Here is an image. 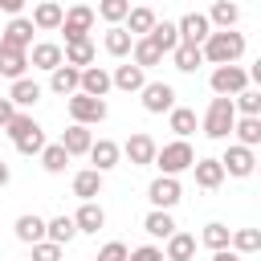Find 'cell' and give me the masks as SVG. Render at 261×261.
<instances>
[{
    "instance_id": "2",
    "label": "cell",
    "mask_w": 261,
    "mask_h": 261,
    "mask_svg": "<svg viewBox=\"0 0 261 261\" xmlns=\"http://www.w3.org/2000/svg\"><path fill=\"white\" fill-rule=\"evenodd\" d=\"M151 163L159 167V175H179V171H192L196 151H192L188 139H171V143L155 147V159H151Z\"/></svg>"
},
{
    "instance_id": "12",
    "label": "cell",
    "mask_w": 261,
    "mask_h": 261,
    "mask_svg": "<svg viewBox=\"0 0 261 261\" xmlns=\"http://www.w3.org/2000/svg\"><path fill=\"white\" fill-rule=\"evenodd\" d=\"M110 86H114V90H122V94H139V90L147 86V69H143V65H135V61H126V65H114V73H110Z\"/></svg>"
},
{
    "instance_id": "17",
    "label": "cell",
    "mask_w": 261,
    "mask_h": 261,
    "mask_svg": "<svg viewBox=\"0 0 261 261\" xmlns=\"http://www.w3.org/2000/svg\"><path fill=\"white\" fill-rule=\"evenodd\" d=\"M61 12H65V8H61L57 0H41V4L33 8L29 20H33L37 33H57V29H61Z\"/></svg>"
},
{
    "instance_id": "3",
    "label": "cell",
    "mask_w": 261,
    "mask_h": 261,
    "mask_svg": "<svg viewBox=\"0 0 261 261\" xmlns=\"http://www.w3.org/2000/svg\"><path fill=\"white\" fill-rule=\"evenodd\" d=\"M232 122H237L232 98H220V94H216V98L208 102V110H204V122H200L204 135H208V139H228V135H232Z\"/></svg>"
},
{
    "instance_id": "10",
    "label": "cell",
    "mask_w": 261,
    "mask_h": 261,
    "mask_svg": "<svg viewBox=\"0 0 261 261\" xmlns=\"http://www.w3.org/2000/svg\"><path fill=\"white\" fill-rule=\"evenodd\" d=\"M155 139L151 135H143V130H135L126 143H122V155L130 159V167H151V159H155Z\"/></svg>"
},
{
    "instance_id": "31",
    "label": "cell",
    "mask_w": 261,
    "mask_h": 261,
    "mask_svg": "<svg viewBox=\"0 0 261 261\" xmlns=\"http://www.w3.org/2000/svg\"><path fill=\"white\" fill-rule=\"evenodd\" d=\"M155 20H159V16H155L147 4H130V12H126V24H122V29H126L130 37H147Z\"/></svg>"
},
{
    "instance_id": "47",
    "label": "cell",
    "mask_w": 261,
    "mask_h": 261,
    "mask_svg": "<svg viewBox=\"0 0 261 261\" xmlns=\"http://www.w3.org/2000/svg\"><path fill=\"white\" fill-rule=\"evenodd\" d=\"M126 261H167V257H163V249H159V245H139V249H130V253H126Z\"/></svg>"
},
{
    "instance_id": "18",
    "label": "cell",
    "mask_w": 261,
    "mask_h": 261,
    "mask_svg": "<svg viewBox=\"0 0 261 261\" xmlns=\"http://www.w3.org/2000/svg\"><path fill=\"white\" fill-rule=\"evenodd\" d=\"M175 29H179V41H192V45H204V37L212 33V24H208L204 12H188V16H179Z\"/></svg>"
},
{
    "instance_id": "40",
    "label": "cell",
    "mask_w": 261,
    "mask_h": 261,
    "mask_svg": "<svg viewBox=\"0 0 261 261\" xmlns=\"http://www.w3.org/2000/svg\"><path fill=\"white\" fill-rule=\"evenodd\" d=\"M228 249H237L241 257H245V253H257V249H261V228H232Z\"/></svg>"
},
{
    "instance_id": "38",
    "label": "cell",
    "mask_w": 261,
    "mask_h": 261,
    "mask_svg": "<svg viewBox=\"0 0 261 261\" xmlns=\"http://www.w3.org/2000/svg\"><path fill=\"white\" fill-rule=\"evenodd\" d=\"M147 37H151V41H155V45H159L163 53H171V49L179 45V29H175V20H155Z\"/></svg>"
},
{
    "instance_id": "39",
    "label": "cell",
    "mask_w": 261,
    "mask_h": 261,
    "mask_svg": "<svg viewBox=\"0 0 261 261\" xmlns=\"http://www.w3.org/2000/svg\"><path fill=\"white\" fill-rule=\"evenodd\" d=\"M37 126H41V122H37L29 110H12V118L4 122V135L16 143V139H24V135H29V130H37Z\"/></svg>"
},
{
    "instance_id": "26",
    "label": "cell",
    "mask_w": 261,
    "mask_h": 261,
    "mask_svg": "<svg viewBox=\"0 0 261 261\" xmlns=\"http://www.w3.org/2000/svg\"><path fill=\"white\" fill-rule=\"evenodd\" d=\"M24 69H29V49H4L0 45V77L16 82V77H24Z\"/></svg>"
},
{
    "instance_id": "6",
    "label": "cell",
    "mask_w": 261,
    "mask_h": 261,
    "mask_svg": "<svg viewBox=\"0 0 261 261\" xmlns=\"http://www.w3.org/2000/svg\"><path fill=\"white\" fill-rule=\"evenodd\" d=\"M208 86H212V94H220V98H232V94H241L245 86H249V73L232 61V65H216L212 69V77H208Z\"/></svg>"
},
{
    "instance_id": "16",
    "label": "cell",
    "mask_w": 261,
    "mask_h": 261,
    "mask_svg": "<svg viewBox=\"0 0 261 261\" xmlns=\"http://www.w3.org/2000/svg\"><path fill=\"white\" fill-rule=\"evenodd\" d=\"M41 94H45L41 82H33V77H16L12 90H8V102H12L16 110H33V106L41 102Z\"/></svg>"
},
{
    "instance_id": "35",
    "label": "cell",
    "mask_w": 261,
    "mask_h": 261,
    "mask_svg": "<svg viewBox=\"0 0 261 261\" xmlns=\"http://www.w3.org/2000/svg\"><path fill=\"white\" fill-rule=\"evenodd\" d=\"M102 45H106V53H110V57H130L135 37H130L122 24H110V29H106V37H102Z\"/></svg>"
},
{
    "instance_id": "49",
    "label": "cell",
    "mask_w": 261,
    "mask_h": 261,
    "mask_svg": "<svg viewBox=\"0 0 261 261\" xmlns=\"http://www.w3.org/2000/svg\"><path fill=\"white\" fill-rule=\"evenodd\" d=\"M12 110H16V106H12V102H8V98H0V130H4V122H8V118H12Z\"/></svg>"
},
{
    "instance_id": "1",
    "label": "cell",
    "mask_w": 261,
    "mask_h": 261,
    "mask_svg": "<svg viewBox=\"0 0 261 261\" xmlns=\"http://www.w3.org/2000/svg\"><path fill=\"white\" fill-rule=\"evenodd\" d=\"M200 53H204L208 65H232V61L245 57V33H237V29H212L204 37Z\"/></svg>"
},
{
    "instance_id": "33",
    "label": "cell",
    "mask_w": 261,
    "mask_h": 261,
    "mask_svg": "<svg viewBox=\"0 0 261 261\" xmlns=\"http://www.w3.org/2000/svg\"><path fill=\"white\" fill-rule=\"evenodd\" d=\"M37 159H41V167H45V171H49V175H61V171H65V167H69V159H73V155H69V151H65V147H61V143H45V147H41V155H37Z\"/></svg>"
},
{
    "instance_id": "11",
    "label": "cell",
    "mask_w": 261,
    "mask_h": 261,
    "mask_svg": "<svg viewBox=\"0 0 261 261\" xmlns=\"http://www.w3.org/2000/svg\"><path fill=\"white\" fill-rule=\"evenodd\" d=\"M33 33H37V29H33L29 16H12V20L4 24V33H0V45H4V49H29V45H33Z\"/></svg>"
},
{
    "instance_id": "48",
    "label": "cell",
    "mask_w": 261,
    "mask_h": 261,
    "mask_svg": "<svg viewBox=\"0 0 261 261\" xmlns=\"http://www.w3.org/2000/svg\"><path fill=\"white\" fill-rule=\"evenodd\" d=\"M212 261H245V257H241L237 249H216V253H212Z\"/></svg>"
},
{
    "instance_id": "25",
    "label": "cell",
    "mask_w": 261,
    "mask_h": 261,
    "mask_svg": "<svg viewBox=\"0 0 261 261\" xmlns=\"http://www.w3.org/2000/svg\"><path fill=\"white\" fill-rule=\"evenodd\" d=\"M163 257H167V261H192V257H196V237L175 228V232L167 237V245H163Z\"/></svg>"
},
{
    "instance_id": "14",
    "label": "cell",
    "mask_w": 261,
    "mask_h": 261,
    "mask_svg": "<svg viewBox=\"0 0 261 261\" xmlns=\"http://www.w3.org/2000/svg\"><path fill=\"white\" fill-rule=\"evenodd\" d=\"M61 61H65V57H61V45H57V41H33V45H29V65H33V69H45V73H49V69H57Z\"/></svg>"
},
{
    "instance_id": "5",
    "label": "cell",
    "mask_w": 261,
    "mask_h": 261,
    "mask_svg": "<svg viewBox=\"0 0 261 261\" xmlns=\"http://www.w3.org/2000/svg\"><path fill=\"white\" fill-rule=\"evenodd\" d=\"M94 8L90 4H73V8H65L61 12V33H65V45L69 41H86L90 37V29H94Z\"/></svg>"
},
{
    "instance_id": "32",
    "label": "cell",
    "mask_w": 261,
    "mask_h": 261,
    "mask_svg": "<svg viewBox=\"0 0 261 261\" xmlns=\"http://www.w3.org/2000/svg\"><path fill=\"white\" fill-rule=\"evenodd\" d=\"M130 57H135V65H143V69H151V65H159L167 53L151 41V37H135V45H130Z\"/></svg>"
},
{
    "instance_id": "15",
    "label": "cell",
    "mask_w": 261,
    "mask_h": 261,
    "mask_svg": "<svg viewBox=\"0 0 261 261\" xmlns=\"http://www.w3.org/2000/svg\"><path fill=\"white\" fill-rule=\"evenodd\" d=\"M77 90L90 94V98H106V94L114 90V86H110V69H102V65H86L82 77H77Z\"/></svg>"
},
{
    "instance_id": "37",
    "label": "cell",
    "mask_w": 261,
    "mask_h": 261,
    "mask_svg": "<svg viewBox=\"0 0 261 261\" xmlns=\"http://www.w3.org/2000/svg\"><path fill=\"white\" fill-rule=\"evenodd\" d=\"M98 192H102V171L86 167V171L73 175V196H77V200H94Z\"/></svg>"
},
{
    "instance_id": "52",
    "label": "cell",
    "mask_w": 261,
    "mask_h": 261,
    "mask_svg": "<svg viewBox=\"0 0 261 261\" xmlns=\"http://www.w3.org/2000/svg\"><path fill=\"white\" fill-rule=\"evenodd\" d=\"M90 261H98V257H90Z\"/></svg>"
},
{
    "instance_id": "44",
    "label": "cell",
    "mask_w": 261,
    "mask_h": 261,
    "mask_svg": "<svg viewBox=\"0 0 261 261\" xmlns=\"http://www.w3.org/2000/svg\"><path fill=\"white\" fill-rule=\"evenodd\" d=\"M41 147H45V130H41V126L29 130L24 139H16V151H20V155H41Z\"/></svg>"
},
{
    "instance_id": "30",
    "label": "cell",
    "mask_w": 261,
    "mask_h": 261,
    "mask_svg": "<svg viewBox=\"0 0 261 261\" xmlns=\"http://www.w3.org/2000/svg\"><path fill=\"white\" fill-rule=\"evenodd\" d=\"M204 16H208V24H212V29H237V20H241V8H237L232 0H216V4H212Z\"/></svg>"
},
{
    "instance_id": "41",
    "label": "cell",
    "mask_w": 261,
    "mask_h": 261,
    "mask_svg": "<svg viewBox=\"0 0 261 261\" xmlns=\"http://www.w3.org/2000/svg\"><path fill=\"white\" fill-rule=\"evenodd\" d=\"M228 237H232V228L228 224H220V220H208L204 224V232H200V241L216 253V249H228Z\"/></svg>"
},
{
    "instance_id": "34",
    "label": "cell",
    "mask_w": 261,
    "mask_h": 261,
    "mask_svg": "<svg viewBox=\"0 0 261 261\" xmlns=\"http://www.w3.org/2000/svg\"><path fill=\"white\" fill-rule=\"evenodd\" d=\"M45 237H49L53 245H61V249H65V245L77 237V224H73V216H65V212H61V216L45 220Z\"/></svg>"
},
{
    "instance_id": "28",
    "label": "cell",
    "mask_w": 261,
    "mask_h": 261,
    "mask_svg": "<svg viewBox=\"0 0 261 261\" xmlns=\"http://www.w3.org/2000/svg\"><path fill=\"white\" fill-rule=\"evenodd\" d=\"M171 61H175V69H179V73H196V69L204 65V53H200V45L179 41V45L171 49Z\"/></svg>"
},
{
    "instance_id": "50",
    "label": "cell",
    "mask_w": 261,
    "mask_h": 261,
    "mask_svg": "<svg viewBox=\"0 0 261 261\" xmlns=\"http://www.w3.org/2000/svg\"><path fill=\"white\" fill-rule=\"evenodd\" d=\"M0 8H4L8 16H20V8H24V0H0Z\"/></svg>"
},
{
    "instance_id": "45",
    "label": "cell",
    "mask_w": 261,
    "mask_h": 261,
    "mask_svg": "<svg viewBox=\"0 0 261 261\" xmlns=\"http://www.w3.org/2000/svg\"><path fill=\"white\" fill-rule=\"evenodd\" d=\"M29 261H61V245H53L49 237L45 241H33V257Z\"/></svg>"
},
{
    "instance_id": "43",
    "label": "cell",
    "mask_w": 261,
    "mask_h": 261,
    "mask_svg": "<svg viewBox=\"0 0 261 261\" xmlns=\"http://www.w3.org/2000/svg\"><path fill=\"white\" fill-rule=\"evenodd\" d=\"M232 110L237 114H261V90H241V94H232Z\"/></svg>"
},
{
    "instance_id": "8",
    "label": "cell",
    "mask_w": 261,
    "mask_h": 261,
    "mask_svg": "<svg viewBox=\"0 0 261 261\" xmlns=\"http://www.w3.org/2000/svg\"><path fill=\"white\" fill-rule=\"evenodd\" d=\"M147 200H151V208H175L184 200V188H179L175 175H155L147 184Z\"/></svg>"
},
{
    "instance_id": "4",
    "label": "cell",
    "mask_w": 261,
    "mask_h": 261,
    "mask_svg": "<svg viewBox=\"0 0 261 261\" xmlns=\"http://www.w3.org/2000/svg\"><path fill=\"white\" fill-rule=\"evenodd\" d=\"M65 110H69V118L73 122H82V126H98L110 110H106V98H90V94H69L65 98Z\"/></svg>"
},
{
    "instance_id": "7",
    "label": "cell",
    "mask_w": 261,
    "mask_h": 261,
    "mask_svg": "<svg viewBox=\"0 0 261 261\" xmlns=\"http://www.w3.org/2000/svg\"><path fill=\"white\" fill-rule=\"evenodd\" d=\"M220 167H224V175L249 179V175L257 171V155H253V147H245V143H228V151L220 155Z\"/></svg>"
},
{
    "instance_id": "19",
    "label": "cell",
    "mask_w": 261,
    "mask_h": 261,
    "mask_svg": "<svg viewBox=\"0 0 261 261\" xmlns=\"http://www.w3.org/2000/svg\"><path fill=\"white\" fill-rule=\"evenodd\" d=\"M192 175H196V188H204V192H216V188L224 184L220 159H196V163H192Z\"/></svg>"
},
{
    "instance_id": "21",
    "label": "cell",
    "mask_w": 261,
    "mask_h": 261,
    "mask_svg": "<svg viewBox=\"0 0 261 261\" xmlns=\"http://www.w3.org/2000/svg\"><path fill=\"white\" fill-rule=\"evenodd\" d=\"M143 232H147V237H155V241H167V237L175 232L171 208H151V212L143 216Z\"/></svg>"
},
{
    "instance_id": "22",
    "label": "cell",
    "mask_w": 261,
    "mask_h": 261,
    "mask_svg": "<svg viewBox=\"0 0 261 261\" xmlns=\"http://www.w3.org/2000/svg\"><path fill=\"white\" fill-rule=\"evenodd\" d=\"M77 77H82V69H73V65H57V69H49V90L53 94H61V98H69V94H77Z\"/></svg>"
},
{
    "instance_id": "9",
    "label": "cell",
    "mask_w": 261,
    "mask_h": 261,
    "mask_svg": "<svg viewBox=\"0 0 261 261\" xmlns=\"http://www.w3.org/2000/svg\"><path fill=\"white\" fill-rule=\"evenodd\" d=\"M139 94H143V110L147 114H167L175 106V86L171 82H147Z\"/></svg>"
},
{
    "instance_id": "20",
    "label": "cell",
    "mask_w": 261,
    "mask_h": 261,
    "mask_svg": "<svg viewBox=\"0 0 261 261\" xmlns=\"http://www.w3.org/2000/svg\"><path fill=\"white\" fill-rule=\"evenodd\" d=\"M73 224H77V232H98V228H106L102 204H98V200H82V208L73 212Z\"/></svg>"
},
{
    "instance_id": "46",
    "label": "cell",
    "mask_w": 261,
    "mask_h": 261,
    "mask_svg": "<svg viewBox=\"0 0 261 261\" xmlns=\"http://www.w3.org/2000/svg\"><path fill=\"white\" fill-rule=\"evenodd\" d=\"M126 253H130V249H126L122 241H106V245L98 249V261H126Z\"/></svg>"
},
{
    "instance_id": "27",
    "label": "cell",
    "mask_w": 261,
    "mask_h": 261,
    "mask_svg": "<svg viewBox=\"0 0 261 261\" xmlns=\"http://www.w3.org/2000/svg\"><path fill=\"white\" fill-rule=\"evenodd\" d=\"M61 57H65V65H73V69H86V65H94L98 49H94V41L86 37V41H69V45L61 49Z\"/></svg>"
},
{
    "instance_id": "29",
    "label": "cell",
    "mask_w": 261,
    "mask_h": 261,
    "mask_svg": "<svg viewBox=\"0 0 261 261\" xmlns=\"http://www.w3.org/2000/svg\"><path fill=\"white\" fill-rule=\"evenodd\" d=\"M232 135H237V143H245V147L257 151V143H261V114H237Z\"/></svg>"
},
{
    "instance_id": "13",
    "label": "cell",
    "mask_w": 261,
    "mask_h": 261,
    "mask_svg": "<svg viewBox=\"0 0 261 261\" xmlns=\"http://www.w3.org/2000/svg\"><path fill=\"white\" fill-rule=\"evenodd\" d=\"M86 155H90V163H94V171H102V175H106L110 167H118V159H122V147H118L114 139H94Z\"/></svg>"
},
{
    "instance_id": "51",
    "label": "cell",
    "mask_w": 261,
    "mask_h": 261,
    "mask_svg": "<svg viewBox=\"0 0 261 261\" xmlns=\"http://www.w3.org/2000/svg\"><path fill=\"white\" fill-rule=\"evenodd\" d=\"M8 179H12V167L0 159V188H8Z\"/></svg>"
},
{
    "instance_id": "24",
    "label": "cell",
    "mask_w": 261,
    "mask_h": 261,
    "mask_svg": "<svg viewBox=\"0 0 261 261\" xmlns=\"http://www.w3.org/2000/svg\"><path fill=\"white\" fill-rule=\"evenodd\" d=\"M12 232H16V241H24V245L45 241V216H37V212H20L16 224H12Z\"/></svg>"
},
{
    "instance_id": "36",
    "label": "cell",
    "mask_w": 261,
    "mask_h": 261,
    "mask_svg": "<svg viewBox=\"0 0 261 261\" xmlns=\"http://www.w3.org/2000/svg\"><path fill=\"white\" fill-rule=\"evenodd\" d=\"M167 126L175 130V139L196 135V110H192V106H171V110H167Z\"/></svg>"
},
{
    "instance_id": "42",
    "label": "cell",
    "mask_w": 261,
    "mask_h": 261,
    "mask_svg": "<svg viewBox=\"0 0 261 261\" xmlns=\"http://www.w3.org/2000/svg\"><path fill=\"white\" fill-rule=\"evenodd\" d=\"M126 12H130V0H98V12L94 16H102L106 24H122Z\"/></svg>"
},
{
    "instance_id": "23",
    "label": "cell",
    "mask_w": 261,
    "mask_h": 261,
    "mask_svg": "<svg viewBox=\"0 0 261 261\" xmlns=\"http://www.w3.org/2000/svg\"><path fill=\"white\" fill-rule=\"evenodd\" d=\"M69 155H86L90 151V143H94V135H90V126H82V122H69L65 130H61V139H57Z\"/></svg>"
}]
</instances>
